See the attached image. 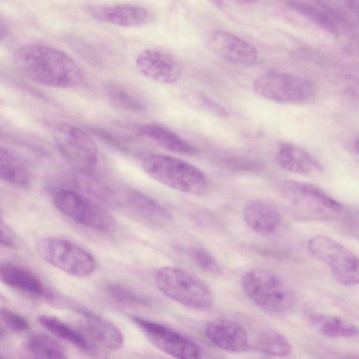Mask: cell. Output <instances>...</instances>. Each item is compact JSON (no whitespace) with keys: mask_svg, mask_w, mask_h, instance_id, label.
I'll return each instance as SVG.
<instances>
[{"mask_svg":"<svg viewBox=\"0 0 359 359\" xmlns=\"http://www.w3.org/2000/svg\"><path fill=\"white\" fill-rule=\"evenodd\" d=\"M18 69L32 81L51 88L78 86L83 74L74 60L63 51L41 44H27L14 54Z\"/></svg>","mask_w":359,"mask_h":359,"instance_id":"obj_1","label":"cell"},{"mask_svg":"<svg viewBox=\"0 0 359 359\" xmlns=\"http://www.w3.org/2000/svg\"><path fill=\"white\" fill-rule=\"evenodd\" d=\"M142 166L154 180L170 188L190 194H201L208 187L205 175L194 165L163 154L144 158Z\"/></svg>","mask_w":359,"mask_h":359,"instance_id":"obj_2","label":"cell"},{"mask_svg":"<svg viewBox=\"0 0 359 359\" xmlns=\"http://www.w3.org/2000/svg\"><path fill=\"white\" fill-rule=\"evenodd\" d=\"M154 281L162 293L187 307L204 311L214 304L215 297L210 288L179 267H161L156 271Z\"/></svg>","mask_w":359,"mask_h":359,"instance_id":"obj_3","label":"cell"},{"mask_svg":"<svg viewBox=\"0 0 359 359\" xmlns=\"http://www.w3.org/2000/svg\"><path fill=\"white\" fill-rule=\"evenodd\" d=\"M241 282L248 297L266 311L280 313L294 306L295 297L291 289L269 270L251 269L243 275Z\"/></svg>","mask_w":359,"mask_h":359,"instance_id":"obj_4","label":"cell"},{"mask_svg":"<svg viewBox=\"0 0 359 359\" xmlns=\"http://www.w3.org/2000/svg\"><path fill=\"white\" fill-rule=\"evenodd\" d=\"M253 89L259 96L283 104H310L316 96V90L311 81L280 72L260 75L255 80Z\"/></svg>","mask_w":359,"mask_h":359,"instance_id":"obj_5","label":"cell"},{"mask_svg":"<svg viewBox=\"0 0 359 359\" xmlns=\"http://www.w3.org/2000/svg\"><path fill=\"white\" fill-rule=\"evenodd\" d=\"M36 249L46 262L74 276H88L96 266L95 260L89 252L65 239L42 238L37 241Z\"/></svg>","mask_w":359,"mask_h":359,"instance_id":"obj_6","label":"cell"},{"mask_svg":"<svg viewBox=\"0 0 359 359\" xmlns=\"http://www.w3.org/2000/svg\"><path fill=\"white\" fill-rule=\"evenodd\" d=\"M56 208L74 222L104 233L114 230L116 222L103 208L83 195L72 190L61 189L54 193Z\"/></svg>","mask_w":359,"mask_h":359,"instance_id":"obj_7","label":"cell"},{"mask_svg":"<svg viewBox=\"0 0 359 359\" xmlns=\"http://www.w3.org/2000/svg\"><path fill=\"white\" fill-rule=\"evenodd\" d=\"M308 248L313 256L329 266L337 282L344 285L358 284V257L347 248L326 236H316L309 241Z\"/></svg>","mask_w":359,"mask_h":359,"instance_id":"obj_8","label":"cell"},{"mask_svg":"<svg viewBox=\"0 0 359 359\" xmlns=\"http://www.w3.org/2000/svg\"><path fill=\"white\" fill-rule=\"evenodd\" d=\"M59 149L65 158L81 171H93L98 161V149L94 140L83 130L70 125H62L56 130Z\"/></svg>","mask_w":359,"mask_h":359,"instance_id":"obj_9","label":"cell"},{"mask_svg":"<svg viewBox=\"0 0 359 359\" xmlns=\"http://www.w3.org/2000/svg\"><path fill=\"white\" fill-rule=\"evenodd\" d=\"M131 319L148 340L164 353L180 359L201 358L202 349L189 338L156 322L139 317Z\"/></svg>","mask_w":359,"mask_h":359,"instance_id":"obj_10","label":"cell"},{"mask_svg":"<svg viewBox=\"0 0 359 359\" xmlns=\"http://www.w3.org/2000/svg\"><path fill=\"white\" fill-rule=\"evenodd\" d=\"M135 65L142 75L163 83H174L181 76L178 62L170 55L158 50H142L135 60Z\"/></svg>","mask_w":359,"mask_h":359,"instance_id":"obj_11","label":"cell"},{"mask_svg":"<svg viewBox=\"0 0 359 359\" xmlns=\"http://www.w3.org/2000/svg\"><path fill=\"white\" fill-rule=\"evenodd\" d=\"M208 46L217 55L233 64L252 65L257 59V50L252 44L227 31L212 32Z\"/></svg>","mask_w":359,"mask_h":359,"instance_id":"obj_12","label":"cell"},{"mask_svg":"<svg viewBox=\"0 0 359 359\" xmlns=\"http://www.w3.org/2000/svg\"><path fill=\"white\" fill-rule=\"evenodd\" d=\"M205 334L214 346L229 352H243L250 347L245 328L232 320L219 319L210 322L205 327Z\"/></svg>","mask_w":359,"mask_h":359,"instance_id":"obj_13","label":"cell"},{"mask_svg":"<svg viewBox=\"0 0 359 359\" xmlns=\"http://www.w3.org/2000/svg\"><path fill=\"white\" fill-rule=\"evenodd\" d=\"M88 13L97 21L121 27H135L147 25L151 18L146 8L130 4L89 5Z\"/></svg>","mask_w":359,"mask_h":359,"instance_id":"obj_14","label":"cell"},{"mask_svg":"<svg viewBox=\"0 0 359 359\" xmlns=\"http://www.w3.org/2000/svg\"><path fill=\"white\" fill-rule=\"evenodd\" d=\"M81 332L93 343L109 350H117L124 343L121 330L110 321L94 314L88 310L80 313Z\"/></svg>","mask_w":359,"mask_h":359,"instance_id":"obj_15","label":"cell"},{"mask_svg":"<svg viewBox=\"0 0 359 359\" xmlns=\"http://www.w3.org/2000/svg\"><path fill=\"white\" fill-rule=\"evenodd\" d=\"M243 215L248 226L260 235L274 233L280 224L281 217L277 208L264 200H254L243 208Z\"/></svg>","mask_w":359,"mask_h":359,"instance_id":"obj_16","label":"cell"},{"mask_svg":"<svg viewBox=\"0 0 359 359\" xmlns=\"http://www.w3.org/2000/svg\"><path fill=\"white\" fill-rule=\"evenodd\" d=\"M0 282L29 295H48L43 284L33 273L14 263H0Z\"/></svg>","mask_w":359,"mask_h":359,"instance_id":"obj_17","label":"cell"},{"mask_svg":"<svg viewBox=\"0 0 359 359\" xmlns=\"http://www.w3.org/2000/svg\"><path fill=\"white\" fill-rule=\"evenodd\" d=\"M276 157L279 166L289 172L311 174L322 170L321 165L313 156L291 143H280Z\"/></svg>","mask_w":359,"mask_h":359,"instance_id":"obj_18","label":"cell"},{"mask_svg":"<svg viewBox=\"0 0 359 359\" xmlns=\"http://www.w3.org/2000/svg\"><path fill=\"white\" fill-rule=\"evenodd\" d=\"M137 133L140 136L150 140L158 147L171 152L184 156H192L197 153V149L189 142L160 124H143L139 128Z\"/></svg>","mask_w":359,"mask_h":359,"instance_id":"obj_19","label":"cell"},{"mask_svg":"<svg viewBox=\"0 0 359 359\" xmlns=\"http://www.w3.org/2000/svg\"><path fill=\"white\" fill-rule=\"evenodd\" d=\"M126 205L139 217L155 225L165 224L171 219L170 213L161 204L137 191L128 193Z\"/></svg>","mask_w":359,"mask_h":359,"instance_id":"obj_20","label":"cell"},{"mask_svg":"<svg viewBox=\"0 0 359 359\" xmlns=\"http://www.w3.org/2000/svg\"><path fill=\"white\" fill-rule=\"evenodd\" d=\"M39 323L55 337L72 344L79 350L90 353L94 351L92 341L82 332L60 319L49 315H41Z\"/></svg>","mask_w":359,"mask_h":359,"instance_id":"obj_21","label":"cell"},{"mask_svg":"<svg viewBox=\"0 0 359 359\" xmlns=\"http://www.w3.org/2000/svg\"><path fill=\"white\" fill-rule=\"evenodd\" d=\"M0 179L15 187H29L32 181L27 165L16 156L0 147Z\"/></svg>","mask_w":359,"mask_h":359,"instance_id":"obj_22","label":"cell"},{"mask_svg":"<svg viewBox=\"0 0 359 359\" xmlns=\"http://www.w3.org/2000/svg\"><path fill=\"white\" fill-rule=\"evenodd\" d=\"M308 320L323 334L333 338H348L358 335V328L343 319L330 314L309 313Z\"/></svg>","mask_w":359,"mask_h":359,"instance_id":"obj_23","label":"cell"},{"mask_svg":"<svg viewBox=\"0 0 359 359\" xmlns=\"http://www.w3.org/2000/svg\"><path fill=\"white\" fill-rule=\"evenodd\" d=\"M286 185L287 189L290 191L312 203L334 212H339L342 210V205L339 201L330 196L324 190L315 184L288 182Z\"/></svg>","mask_w":359,"mask_h":359,"instance_id":"obj_24","label":"cell"},{"mask_svg":"<svg viewBox=\"0 0 359 359\" xmlns=\"http://www.w3.org/2000/svg\"><path fill=\"white\" fill-rule=\"evenodd\" d=\"M25 350L37 358L62 359L67 358L62 346L50 337L35 333L27 337L23 344Z\"/></svg>","mask_w":359,"mask_h":359,"instance_id":"obj_25","label":"cell"},{"mask_svg":"<svg viewBox=\"0 0 359 359\" xmlns=\"http://www.w3.org/2000/svg\"><path fill=\"white\" fill-rule=\"evenodd\" d=\"M254 347L264 354L285 357L292 352V345L282 334L272 330H264L255 337Z\"/></svg>","mask_w":359,"mask_h":359,"instance_id":"obj_26","label":"cell"},{"mask_svg":"<svg viewBox=\"0 0 359 359\" xmlns=\"http://www.w3.org/2000/svg\"><path fill=\"white\" fill-rule=\"evenodd\" d=\"M105 94L109 103L114 108L136 112L144 109L142 102L117 83L107 84L105 86Z\"/></svg>","mask_w":359,"mask_h":359,"instance_id":"obj_27","label":"cell"},{"mask_svg":"<svg viewBox=\"0 0 359 359\" xmlns=\"http://www.w3.org/2000/svg\"><path fill=\"white\" fill-rule=\"evenodd\" d=\"M289 6L303 15L309 18L329 32L332 34H337V30L334 22L330 16L325 15L322 11L312 6L296 1H290Z\"/></svg>","mask_w":359,"mask_h":359,"instance_id":"obj_28","label":"cell"},{"mask_svg":"<svg viewBox=\"0 0 359 359\" xmlns=\"http://www.w3.org/2000/svg\"><path fill=\"white\" fill-rule=\"evenodd\" d=\"M107 292L115 301L130 306H144L148 299L137 294L128 286L118 283H110L107 286Z\"/></svg>","mask_w":359,"mask_h":359,"instance_id":"obj_29","label":"cell"},{"mask_svg":"<svg viewBox=\"0 0 359 359\" xmlns=\"http://www.w3.org/2000/svg\"><path fill=\"white\" fill-rule=\"evenodd\" d=\"M193 262L203 271L211 275L218 276L221 268L210 252L202 247H193L188 251Z\"/></svg>","mask_w":359,"mask_h":359,"instance_id":"obj_30","label":"cell"},{"mask_svg":"<svg viewBox=\"0 0 359 359\" xmlns=\"http://www.w3.org/2000/svg\"><path fill=\"white\" fill-rule=\"evenodd\" d=\"M184 98L190 104L196 108L205 110L219 117L228 116V112L224 107L203 95L191 93L187 95Z\"/></svg>","mask_w":359,"mask_h":359,"instance_id":"obj_31","label":"cell"},{"mask_svg":"<svg viewBox=\"0 0 359 359\" xmlns=\"http://www.w3.org/2000/svg\"><path fill=\"white\" fill-rule=\"evenodd\" d=\"M0 320L15 332H21L29 329V324L24 317L6 307H0Z\"/></svg>","mask_w":359,"mask_h":359,"instance_id":"obj_32","label":"cell"},{"mask_svg":"<svg viewBox=\"0 0 359 359\" xmlns=\"http://www.w3.org/2000/svg\"><path fill=\"white\" fill-rule=\"evenodd\" d=\"M0 245L9 248H12L15 245L14 240L12 236L1 229H0Z\"/></svg>","mask_w":359,"mask_h":359,"instance_id":"obj_33","label":"cell"},{"mask_svg":"<svg viewBox=\"0 0 359 359\" xmlns=\"http://www.w3.org/2000/svg\"><path fill=\"white\" fill-rule=\"evenodd\" d=\"M9 33V26L8 23L1 18H0V39H3L7 36Z\"/></svg>","mask_w":359,"mask_h":359,"instance_id":"obj_34","label":"cell"},{"mask_svg":"<svg viewBox=\"0 0 359 359\" xmlns=\"http://www.w3.org/2000/svg\"><path fill=\"white\" fill-rule=\"evenodd\" d=\"M347 6L352 11L357 12L358 11V0H346Z\"/></svg>","mask_w":359,"mask_h":359,"instance_id":"obj_35","label":"cell"},{"mask_svg":"<svg viewBox=\"0 0 359 359\" xmlns=\"http://www.w3.org/2000/svg\"><path fill=\"white\" fill-rule=\"evenodd\" d=\"M210 1L219 10L222 11L225 8V0H210Z\"/></svg>","mask_w":359,"mask_h":359,"instance_id":"obj_36","label":"cell"},{"mask_svg":"<svg viewBox=\"0 0 359 359\" xmlns=\"http://www.w3.org/2000/svg\"><path fill=\"white\" fill-rule=\"evenodd\" d=\"M234 1L238 4H247L254 3V2H256V1H258L260 0H234Z\"/></svg>","mask_w":359,"mask_h":359,"instance_id":"obj_37","label":"cell"},{"mask_svg":"<svg viewBox=\"0 0 359 359\" xmlns=\"http://www.w3.org/2000/svg\"><path fill=\"white\" fill-rule=\"evenodd\" d=\"M1 211H0V219H1Z\"/></svg>","mask_w":359,"mask_h":359,"instance_id":"obj_38","label":"cell"},{"mask_svg":"<svg viewBox=\"0 0 359 359\" xmlns=\"http://www.w3.org/2000/svg\"><path fill=\"white\" fill-rule=\"evenodd\" d=\"M0 358H1V356H0Z\"/></svg>","mask_w":359,"mask_h":359,"instance_id":"obj_39","label":"cell"}]
</instances>
